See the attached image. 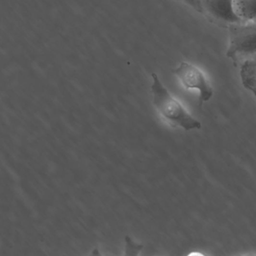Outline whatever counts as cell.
I'll use <instances>...</instances> for the list:
<instances>
[{"mask_svg": "<svg viewBox=\"0 0 256 256\" xmlns=\"http://www.w3.org/2000/svg\"><path fill=\"white\" fill-rule=\"evenodd\" d=\"M152 103L160 116L175 127L186 131L202 128V122L194 118L163 84L156 73L152 74Z\"/></svg>", "mask_w": 256, "mask_h": 256, "instance_id": "cell-1", "label": "cell"}, {"mask_svg": "<svg viewBox=\"0 0 256 256\" xmlns=\"http://www.w3.org/2000/svg\"><path fill=\"white\" fill-rule=\"evenodd\" d=\"M228 44L226 56L234 64L256 56V22H240L227 26Z\"/></svg>", "mask_w": 256, "mask_h": 256, "instance_id": "cell-2", "label": "cell"}, {"mask_svg": "<svg viewBox=\"0 0 256 256\" xmlns=\"http://www.w3.org/2000/svg\"><path fill=\"white\" fill-rule=\"evenodd\" d=\"M174 74L182 88L198 91L199 106L210 101L214 96L212 85L204 72L197 66L191 62H181L174 70Z\"/></svg>", "mask_w": 256, "mask_h": 256, "instance_id": "cell-3", "label": "cell"}, {"mask_svg": "<svg viewBox=\"0 0 256 256\" xmlns=\"http://www.w3.org/2000/svg\"><path fill=\"white\" fill-rule=\"evenodd\" d=\"M198 12L212 19L215 23L226 24L240 22L234 7V0H198Z\"/></svg>", "mask_w": 256, "mask_h": 256, "instance_id": "cell-4", "label": "cell"}, {"mask_svg": "<svg viewBox=\"0 0 256 256\" xmlns=\"http://www.w3.org/2000/svg\"><path fill=\"white\" fill-rule=\"evenodd\" d=\"M240 76L242 86L256 97V56L241 62Z\"/></svg>", "mask_w": 256, "mask_h": 256, "instance_id": "cell-5", "label": "cell"}, {"mask_svg": "<svg viewBox=\"0 0 256 256\" xmlns=\"http://www.w3.org/2000/svg\"><path fill=\"white\" fill-rule=\"evenodd\" d=\"M234 7L240 22H256V0H234Z\"/></svg>", "mask_w": 256, "mask_h": 256, "instance_id": "cell-6", "label": "cell"}, {"mask_svg": "<svg viewBox=\"0 0 256 256\" xmlns=\"http://www.w3.org/2000/svg\"><path fill=\"white\" fill-rule=\"evenodd\" d=\"M180 2H182V4L186 5L187 6L190 7V8L194 10V11L198 12V0H178Z\"/></svg>", "mask_w": 256, "mask_h": 256, "instance_id": "cell-7", "label": "cell"}]
</instances>
